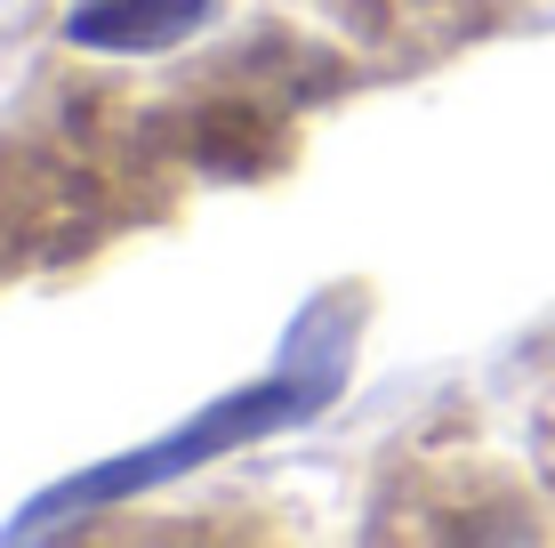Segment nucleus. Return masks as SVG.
I'll return each instance as SVG.
<instances>
[{"mask_svg":"<svg viewBox=\"0 0 555 548\" xmlns=\"http://www.w3.org/2000/svg\"><path fill=\"white\" fill-rule=\"evenodd\" d=\"M209 16V0H89L73 9V41L81 49H169Z\"/></svg>","mask_w":555,"mask_h":548,"instance_id":"2","label":"nucleus"},{"mask_svg":"<svg viewBox=\"0 0 555 548\" xmlns=\"http://www.w3.org/2000/svg\"><path fill=\"white\" fill-rule=\"evenodd\" d=\"M322 387L331 380H274V387H250V395H234V404H218V411H202L194 428H178L169 444H153L138 451V460H121V468H105V476H81V484H65L41 517H25V524H49V517H65V508H81V500H121V493H138V484L153 476H178V468H194L209 460V451H225V444H242V436H266V428H282V420H298L306 404H322Z\"/></svg>","mask_w":555,"mask_h":548,"instance_id":"1","label":"nucleus"}]
</instances>
